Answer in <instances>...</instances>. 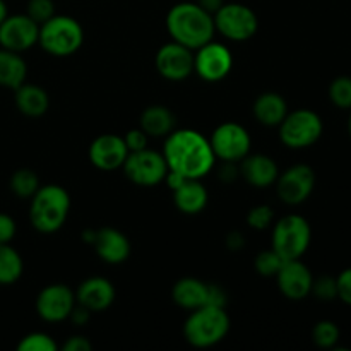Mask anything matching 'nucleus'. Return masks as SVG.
Returning a JSON list of instances; mask_svg holds the SVG:
<instances>
[{
	"mask_svg": "<svg viewBox=\"0 0 351 351\" xmlns=\"http://www.w3.org/2000/svg\"><path fill=\"white\" fill-rule=\"evenodd\" d=\"M280 201L288 206H298L307 201L315 187V171L308 165H293L276 178Z\"/></svg>",
	"mask_w": 351,
	"mask_h": 351,
	"instance_id": "12",
	"label": "nucleus"
},
{
	"mask_svg": "<svg viewBox=\"0 0 351 351\" xmlns=\"http://www.w3.org/2000/svg\"><path fill=\"white\" fill-rule=\"evenodd\" d=\"M74 305L75 293L60 283L48 285L36 297L38 315L47 322H62L69 319Z\"/></svg>",
	"mask_w": 351,
	"mask_h": 351,
	"instance_id": "15",
	"label": "nucleus"
},
{
	"mask_svg": "<svg viewBox=\"0 0 351 351\" xmlns=\"http://www.w3.org/2000/svg\"><path fill=\"white\" fill-rule=\"evenodd\" d=\"M168 170L185 178L201 180L215 168L216 156L208 137L194 129H180L168 134L163 146Z\"/></svg>",
	"mask_w": 351,
	"mask_h": 351,
	"instance_id": "1",
	"label": "nucleus"
},
{
	"mask_svg": "<svg viewBox=\"0 0 351 351\" xmlns=\"http://www.w3.org/2000/svg\"><path fill=\"white\" fill-rule=\"evenodd\" d=\"M82 41H84V29L74 17L53 16L40 24L38 43L53 57L74 55L82 47Z\"/></svg>",
	"mask_w": 351,
	"mask_h": 351,
	"instance_id": "5",
	"label": "nucleus"
},
{
	"mask_svg": "<svg viewBox=\"0 0 351 351\" xmlns=\"http://www.w3.org/2000/svg\"><path fill=\"white\" fill-rule=\"evenodd\" d=\"M171 192H173V202L177 209L185 215H199L208 206V191L195 178H187L180 187Z\"/></svg>",
	"mask_w": 351,
	"mask_h": 351,
	"instance_id": "21",
	"label": "nucleus"
},
{
	"mask_svg": "<svg viewBox=\"0 0 351 351\" xmlns=\"http://www.w3.org/2000/svg\"><path fill=\"white\" fill-rule=\"evenodd\" d=\"M122 168L125 177L139 187H154L165 182L168 173V165L163 153H158L149 147L127 154Z\"/></svg>",
	"mask_w": 351,
	"mask_h": 351,
	"instance_id": "9",
	"label": "nucleus"
},
{
	"mask_svg": "<svg viewBox=\"0 0 351 351\" xmlns=\"http://www.w3.org/2000/svg\"><path fill=\"white\" fill-rule=\"evenodd\" d=\"M27 65L21 53L0 48V86L9 89L19 88L26 82Z\"/></svg>",
	"mask_w": 351,
	"mask_h": 351,
	"instance_id": "26",
	"label": "nucleus"
},
{
	"mask_svg": "<svg viewBox=\"0 0 351 351\" xmlns=\"http://www.w3.org/2000/svg\"><path fill=\"white\" fill-rule=\"evenodd\" d=\"M213 19L216 31L230 41H247L259 29L257 14L243 3H223Z\"/></svg>",
	"mask_w": 351,
	"mask_h": 351,
	"instance_id": "8",
	"label": "nucleus"
},
{
	"mask_svg": "<svg viewBox=\"0 0 351 351\" xmlns=\"http://www.w3.org/2000/svg\"><path fill=\"white\" fill-rule=\"evenodd\" d=\"M206 305L213 307H226V291L219 285L208 283V297H206Z\"/></svg>",
	"mask_w": 351,
	"mask_h": 351,
	"instance_id": "38",
	"label": "nucleus"
},
{
	"mask_svg": "<svg viewBox=\"0 0 351 351\" xmlns=\"http://www.w3.org/2000/svg\"><path fill=\"white\" fill-rule=\"evenodd\" d=\"M283 263L285 261L281 259L273 249H269V250H263V252L256 257V261H254V267H256V271L261 274V276L271 278V276H276L280 267L283 266Z\"/></svg>",
	"mask_w": 351,
	"mask_h": 351,
	"instance_id": "32",
	"label": "nucleus"
},
{
	"mask_svg": "<svg viewBox=\"0 0 351 351\" xmlns=\"http://www.w3.org/2000/svg\"><path fill=\"white\" fill-rule=\"evenodd\" d=\"M64 351H89L93 350V343L84 336H71L67 341L62 345Z\"/></svg>",
	"mask_w": 351,
	"mask_h": 351,
	"instance_id": "40",
	"label": "nucleus"
},
{
	"mask_svg": "<svg viewBox=\"0 0 351 351\" xmlns=\"http://www.w3.org/2000/svg\"><path fill=\"white\" fill-rule=\"evenodd\" d=\"M274 278H276L280 291L288 300L298 302L311 295L314 276H312L307 264L302 263L300 259L285 261Z\"/></svg>",
	"mask_w": 351,
	"mask_h": 351,
	"instance_id": "16",
	"label": "nucleus"
},
{
	"mask_svg": "<svg viewBox=\"0 0 351 351\" xmlns=\"http://www.w3.org/2000/svg\"><path fill=\"white\" fill-rule=\"evenodd\" d=\"M71 211V195L57 184L43 185L34 192L29 206V221L40 233L58 232L67 221Z\"/></svg>",
	"mask_w": 351,
	"mask_h": 351,
	"instance_id": "3",
	"label": "nucleus"
},
{
	"mask_svg": "<svg viewBox=\"0 0 351 351\" xmlns=\"http://www.w3.org/2000/svg\"><path fill=\"white\" fill-rule=\"evenodd\" d=\"M339 336H341L339 328L332 321H319L314 326V329H312V341L319 348H336V345L339 341Z\"/></svg>",
	"mask_w": 351,
	"mask_h": 351,
	"instance_id": "29",
	"label": "nucleus"
},
{
	"mask_svg": "<svg viewBox=\"0 0 351 351\" xmlns=\"http://www.w3.org/2000/svg\"><path fill=\"white\" fill-rule=\"evenodd\" d=\"M243 245H245V237L240 232H230L226 235V247L230 250H240Z\"/></svg>",
	"mask_w": 351,
	"mask_h": 351,
	"instance_id": "42",
	"label": "nucleus"
},
{
	"mask_svg": "<svg viewBox=\"0 0 351 351\" xmlns=\"http://www.w3.org/2000/svg\"><path fill=\"white\" fill-rule=\"evenodd\" d=\"M127 154H129V149L125 146V141L117 134H103L96 137L89 146V161L103 171L122 168Z\"/></svg>",
	"mask_w": 351,
	"mask_h": 351,
	"instance_id": "17",
	"label": "nucleus"
},
{
	"mask_svg": "<svg viewBox=\"0 0 351 351\" xmlns=\"http://www.w3.org/2000/svg\"><path fill=\"white\" fill-rule=\"evenodd\" d=\"M209 144L218 160L239 163L250 153L252 139L243 125L237 122H225L213 130Z\"/></svg>",
	"mask_w": 351,
	"mask_h": 351,
	"instance_id": "10",
	"label": "nucleus"
},
{
	"mask_svg": "<svg viewBox=\"0 0 351 351\" xmlns=\"http://www.w3.org/2000/svg\"><path fill=\"white\" fill-rule=\"evenodd\" d=\"M319 300L331 302L338 298V285H336V278L332 276H321L314 280L312 283V291Z\"/></svg>",
	"mask_w": 351,
	"mask_h": 351,
	"instance_id": "34",
	"label": "nucleus"
},
{
	"mask_svg": "<svg viewBox=\"0 0 351 351\" xmlns=\"http://www.w3.org/2000/svg\"><path fill=\"white\" fill-rule=\"evenodd\" d=\"M239 175V170H237L235 163H230V161H223V167L219 170V178L223 182H233Z\"/></svg>",
	"mask_w": 351,
	"mask_h": 351,
	"instance_id": "43",
	"label": "nucleus"
},
{
	"mask_svg": "<svg viewBox=\"0 0 351 351\" xmlns=\"http://www.w3.org/2000/svg\"><path fill=\"white\" fill-rule=\"evenodd\" d=\"M7 16H9V14H7V5H5V2H3V0H0V23H2V21L5 19Z\"/></svg>",
	"mask_w": 351,
	"mask_h": 351,
	"instance_id": "45",
	"label": "nucleus"
},
{
	"mask_svg": "<svg viewBox=\"0 0 351 351\" xmlns=\"http://www.w3.org/2000/svg\"><path fill=\"white\" fill-rule=\"evenodd\" d=\"M348 132H350V136H351V113H350V120H348Z\"/></svg>",
	"mask_w": 351,
	"mask_h": 351,
	"instance_id": "46",
	"label": "nucleus"
},
{
	"mask_svg": "<svg viewBox=\"0 0 351 351\" xmlns=\"http://www.w3.org/2000/svg\"><path fill=\"white\" fill-rule=\"evenodd\" d=\"M230 331V317L225 308L202 305L191 311L184 324V338L195 348H211L226 338Z\"/></svg>",
	"mask_w": 351,
	"mask_h": 351,
	"instance_id": "4",
	"label": "nucleus"
},
{
	"mask_svg": "<svg viewBox=\"0 0 351 351\" xmlns=\"http://www.w3.org/2000/svg\"><path fill=\"white\" fill-rule=\"evenodd\" d=\"M115 300V287L101 276H93L82 281L75 291V302L91 312H103Z\"/></svg>",
	"mask_w": 351,
	"mask_h": 351,
	"instance_id": "19",
	"label": "nucleus"
},
{
	"mask_svg": "<svg viewBox=\"0 0 351 351\" xmlns=\"http://www.w3.org/2000/svg\"><path fill=\"white\" fill-rule=\"evenodd\" d=\"M206 297H208V283L197 278H182L171 288L173 302L185 311H195L206 305Z\"/></svg>",
	"mask_w": 351,
	"mask_h": 351,
	"instance_id": "23",
	"label": "nucleus"
},
{
	"mask_svg": "<svg viewBox=\"0 0 351 351\" xmlns=\"http://www.w3.org/2000/svg\"><path fill=\"white\" fill-rule=\"evenodd\" d=\"M280 139L290 149H305L321 139L322 119L315 112L307 108L288 112L283 122L280 123Z\"/></svg>",
	"mask_w": 351,
	"mask_h": 351,
	"instance_id": "7",
	"label": "nucleus"
},
{
	"mask_svg": "<svg viewBox=\"0 0 351 351\" xmlns=\"http://www.w3.org/2000/svg\"><path fill=\"white\" fill-rule=\"evenodd\" d=\"M16 237V221L5 213H0V243H9Z\"/></svg>",
	"mask_w": 351,
	"mask_h": 351,
	"instance_id": "39",
	"label": "nucleus"
},
{
	"mask_svg": "<svg viewBox=\"0 0 351 351\" xmlns=\"http://www.w3.org/2000/svg\"><path fill=\"white\" fill-rule=\"evenodd\" d=\"M233 55L228 47L218 41H208L194 53V72L208 82L223 81L232 72Z\"/></svg>",
	"mask_w": 351,
	"mask_h": 351,
	"instance_id": "11",
	"label": "nucleus"
},
{
	"mask_svg": "<svg viewBox=\"0 0 351 351\" xmlns=\"http://www.w3.org/2000/svg\"><path fill=\"white\" fill-rule=\"evenodd\" d=\"M24 263L14 247L9 243H0V285H14L23 276Z\"/></svg>",
	"mask_w": 351,
	"mask_h": 351,
	"instance_id": "27",
	"label": "nucleus"
},
{
	"mask_svg": "<svg viewBox=\"0 0 351 351\" xmlns=\"http://www.w3.org/2000/svg\"><path fill=\"white\" fill-rule=\"evenodd\" d=\"M177 125L173 112L163 105L147 106L141 115V129L149 137H167Z\"/></svg>",
	"mask_w": 351,
	"mask_h": 351,
	"instance_id": "25",
	"label": "nucleus"
},
{
	"mask_svg": "<svg viewBox=\"0 0 351 351\" xmlns=\"http://www.w3.org/2000/svg\"><path fill=\"white\" fill-rule=\"evenodd\" d=\"M254 117L257 122L267 127H276L283 122L288 113V103L281 95L274 91L263 93L256 98L252 106Z\"/></svg>",
	"mask_w": 351,
	"mask_h": 351,
	"instance_id": "22",
	"label": "nucleus"
},
{
	"mask_svg": "<svg viewBox=\"0 0 351 351\" xmlns=\"http://www.w3.org/2000/svg\"><path fill=\"white\" fill-rule=\"evenodd\" d=\"M312 240V230L307 219L298 215L281 218L273 228V247L271 249L283 261L302 259Z\"/></svg>",
	"mask_w": 351,
	"mask_h": 351,
	"instance_id": "6",
	"label": "nucleus"
},
{
	"mask_svg": "<svg viewBox=\"0 0 351 351\" xmlns=\"http://www.w3.org/2000/svg\"><path fill=\"white\" fill-rule=\"evenodd\" d=\"M19 351H57L58 345L47 332H31L24 336L17 345Z\"/></svg>",
	"mask_w": 351,
	"mask_h": 351,
	"instance_id": "31",
	"label": "nucleus"
},
{
	"mask_svg": "<svg viewBox=\"0 0 351 351\" xmlns=\"http://www.w3.org/2000/svg\"><path fill=\"white\" fill-rule=\"evenodd\" d=\"M336 285H338V298L351 307V267L339 273Z\"/></svg>",
	"mask_w": 351,
	"mask_h": 351,
	"instance_id": "37",
	"label": "nucleus"
},
{
	"mask_svg": "<svg viewBox=\"0 0 351 351\" xmlns=\"http://www.w3.org/2000/svg\"><path fill=\"white\" fill-rule=\"evenodd\" d=\"M123 141H125V146L129 149V153H134V151L146 149L147 141H149V136L144 132L143 129H132L123 136Z\"/></svg>",
	"mask_w": 351,
	"mask_h": 351,
	"instance_id": "36",
	"label": "nucleus"
},
{
	"mask_svg": "<svg viewBox=\"0 0 351 351\" xmlns=\"http://www.w3.org/2000/svg\"><path fill=\"white\" fill-rule=\"evenodd\" d=\"M38 33L40 24L34 23L27 14L7 16L0 23V47L23 53L38 43Z\"/></svg>",
	"mask_w": 351,
	"mask_h": 351,
	"instance_id": "14",
	"label": "nucleus"
},
{
	"mask_svg": "<svg viewBox=\"0 0 351 351\" xmlns=\"http://www.w3.org/2000/svg\"><path fill=\"white\" fill-rule=\"evenodd\" d=\"M197 3L206 10V12H209L211 16H215V14L219 10V7L225 3V0H197Z\"/></svg>",
	"mask_w": 351,
	"mask_h": 351,
	"instance_id": "44",
	"label": "nucleus"
},
{
	"mask_svg": "<svg viewBox=\"0 0 351 351\" xmlns=\"http://www.w3.org/2000/svg\"><path fill=\"white\" fill-rule=\"evenodd\" d=\"M329 99L341 110H351V77L339 75L329 84Z\"/></svg>",
	"mask_w": 351,
	"mask_h": 351,
	"instance_id": "30",
	"label": "nucleus"
},
{
	"mask_svg": "<svg viewBox=\"0 0 351 351\" xmlns=\"http://www.w3.org/2000/svg\"><path fill=\"white\" fill-rule=\"evenodd\" d=\"M154 65L167 81H185L194 72V50L177 41H170L156 51Z\"/></svg>",
	"mask_w": 351,
	"mask_h": 351,
	"instance_id": "13",
	"label": "nucleus"
},
{
	"mask_svg": "<svg viewBox=\"0 0 351 351\" xmlns=\"http://www.w3.org/2000/svg\"><path fill=\"white\" fill-rule=\"evenodd\" d=\"M91 314H93L91 311H88V308L82 307V305H79L77 302H75L69 319H71L75 326H86L89 322V319H91Z\"/></svg>",
	"mask_w": 351,
	"mask_h": 351,
	"instance_id": "41",
	"label": "nucleus"
},
{
	"mask_svg": "<svg viewBox=\"0 0 351 351\" xmlns=\"http://www.w3.org/2000/svg\"><path fill=\"white\" fill-rule=\"evenodd\" d=\"M240 173L245 178V182L252 187L266 189L276 182L280 170H278L276 161L266 154H247L240 161Z\"/></svg>",
	"mask_w": 351,
	"mask_h": 351,
	"instance_id": "20",
	"label": "nucleus"
},
{
	"mask_svg": "<svg viewBox=\"0 0 351 351\" xmlns=\"http://www.w3.org/2000/svg\"><path fill=\"white\" fill-rule=\"evenodd\" d=\"M10 191L21 199L33 197L34 192L40 189V178L29 168H21V170H16L10 177Z\"/></svg>",
	"mask_w": 351,
	"mask_h": 351,
	"instance_id": "28",
	"label": "nucleus"
},
{
	"mask_svg": "<svg viewBox=\"0 0 351 351\" xmlns=\"http://www.w3.org/2000/svg\"><path fill=\"white\" fill-rule=\"evenodd\" d=\"M27 16L36 24H43L55 16L53 0H29L27 3Z\"/></svg>",
	"mask_w": 351,
	"mask_h": 351,
	"instance_id": "35",
	"label": "nucleus"
},
{
	"mask_svg": "<svg viewBox=\"0 0 351 351\" xmlns=\"http://www.w3.org/2000/svg\"><path fill=\"white\" fill-rule=\"evenodd\" d=\"M14 91H16V106L23 115L38 119V117L47 113L48 106H50V98H48L47 91L43 88L23 82Z\"/></svg>",
	"mask_w": 351,
	"mask_h": 351,
	"instance_id": "24",
	"label": "nucleus"
},
{
	"mask_svg": "<svg viewBox=\"0 0 351 351\" xmlns=\"http://www.w3.org/2000/svg\"><path fill=\"white\" fill-rule=\"evenodd\" d=\"M167 29L171 40L191 50H197L213 40L215 19L197 2H180L167 14Z\"/></svg>",
	"mask_w": 351,
	"mask_h": 351,
	"instance_id": "2",
	"label": "nucleus"
},
{
	"mask_svg": "<svg viewBox=\"0 0 351 351\" xmlns=\"http://www.w3.org/2000/svg\"><path fill=\"white\" fill-rule=\"evenodd\" d=\"M91 245L95 247L96 254L103 263L120 264L129 259L130 256L129 239L112 226H103V228L95 230Z\"/></svg>",
	"mask_w": 351,
	"mask_h": 351,
	"instance_id": "18",
	"label": "nucleus"
},
{
	"mask_svg": "<svg viewBox=\"0 0 351 351\" xmlns=\"http://www.w3.org/2000/svg\"><path fill=\"white\" fill-rule=\"evenodd\" d=\"M273 219H274L273 208L266 204L254 206V208L249 211V215H247V223H249L250 228L259 230V232L269 228Z\"/></svg>",
	"mask_w": 351,
	"mask_h": 351,
	"instance_id": "33",
	"label": "nucleus"
}]
</instances>
